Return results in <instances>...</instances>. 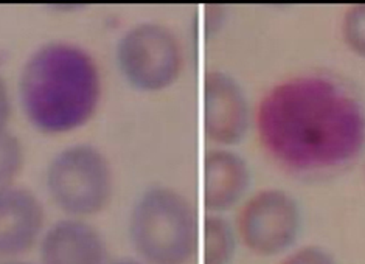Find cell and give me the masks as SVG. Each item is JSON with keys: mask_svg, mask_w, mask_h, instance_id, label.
Listing matches in <instances>:
<instances>
[{"mask_svg": "<svg viewBox=\"0 0 365 264\" xmlns=\"http://www.w3.org/2000/svg\"><path fill=\"white\" fill-rule=\"evenodd\" d=\"M259 146L299 174L342 170L365 149V108L337 79L307 73L274 84L254 111Z\"/></svg>", "mask_w": 365, "mask_h": 264, "instance_id": "obj_1", "label": "cell"}, {"mask_svg": "<svg viewBox=\"0 0 365 264\" xmlns=\"http://www.w3.org/2000/svg\"><path fill=\"white\" fill-rule=\"evenodd\" d=\"M101 100L98 61L72 41L41 44L25 58L17 75V106L30 128L42 136H67L88 126Z\"/></svg>", "mask_w": 365, "mask_h": 264, "instance_id": "obj_2", "label": "cell"}, {"mask_svg": "<svg viewBox=\"0 0 365 264\" xmlns=\"http://www.w3.org/2000/svg\"><path fill=\"white\" fill-rule=\"evenodd\" d=\"M201 218L184 193L154 185L128 216L129 244L145 264H191L197 258Z\"/></svg>", "mask_w": 365, "mask_h": 264, "instance_id": "obj_3", "label": "cell"}, {"mask_svg": "<svg viewBox=\"0 0 365 264\" xmlns=\"http://www.w3.org/2000/svg\"><path fill=\"white\" fill-rule=\"evenodd\" d=\"M47 196L68 218L89 219L103 213L114 196L110 161L92 143H72L50 158L44 174Z\"/></svg>", "mask_w": 365, "mask_h": 264, "instance_id": "obj_4", "label": "cell"}, {"mask_svg": "<svg viewBox=\"0 0 365 264\" xmlns=\"http://www.w3.org/2000/svg\"><path fill=\"white\" fill-rule=\"evenodd\" d=\"M121 78L137 92L158 93L176 84L185 66L178 34L160 22H138L121 34L115 46Z\"/></svg>", "mask_w": 365, "mask_h": 264, "instance_id": "obj_5", "label": "cell"}, {"mask_svg": "<svg viewBox=\"0 0 365 264\" xmlns=\"http://www.w3.org/2000/svg\"><path fill=\"white\" fill-rule=\"evenodd\" d=\"M238 241L257 257H280L294 249L302 232V208L291 193L267 187L252 193L235 218Z\"/></svg>", "mask_w": 365, "mask_h": 264, "instance_id": "obj_6", "label": "cell"}, {"mask_svg": "<svg viewBox=\"0 0 365 264\" xmlns=\"http://www.w3.org/2000/svg\"><path fill=\"white\" fill-rule=\"evenodd\" d=\"M201 118L205 138L216 148H233L247 137L254 112L237 78L220 68L205 72L201 84Z\"/></svg>", "mask_w": 365, "mask_h": 264, "instance_id": "obj_7", "label": "cell"}, {"mask_svg": "<svg viewBox=\"0 0 365 264\" xmlns=\"http://www.w3.org/2000/svg\"><path fill=\"white\" fill-rule=\"evenodd\" d=\"M46 228L47 211L38 193L19 183L0 188V260L27 257Z\"/></svg>", "mask_w": 365, "mask_h": 264, "instance_id": "obj_8", "label": "cell"}, {"mask_svg": "<svg viewBox=\"0 0 365 264\" xmlns=\"http://www.w3.org/2000/svg\"><path fill=\"white\" fill-rule=\"evenodd\" d=\"M39 264H108L106 238L89 219L63 216L47 225L38 244Z\"/></svg>", "mask_w": 365, "mask_h": 264, "instance_id": "obj_9", "label": "cell"}, {"mask_svg": "<svg viewBox=\"0 0 365 264\" xmlns=\"http://www.w3.org/2000/svg\"><path fill=\"white\" fill-rule=\"evenodd\" d=\"M249 163L233 148H212L202 158L201 204L205 213L225 215L247 198Z\"/></svg>", "mask_w": 365, "mask_h": 264, "instance_id": "obj_10", "label": "cell"}, {"mask_svg": "<svg viewBox=\"0 0 365 264\" xmlns=\"http://www.w3.org/2000/svg\"><path fill=\"white\" fill-rule=\"evenodd\" d=\"M238 236L225 215L205 213L201 218L197 257L201 264H232L237 253Z\"/></svg>", "mask_w": 365, "mask_h": 264, "instance_id": "obj_11", "label": "cell"}, {"mask_svg": "<svg viewBox=\"0 0 365 264\" xmlns=\"http://www.w3.org/2000/svg\"><path fill=\"white\" fill-rule=\"evenodd\" d=\"M25 166V148L10 129L0 131V188L17 183Z\"/></svg>", "mask_w": 365, "mask_h": 264, "instance_id": "obj_12", "label": "cell"}, {"mask_svg": "<svg viewBox=\"0 0 365 264\" xmlns=\"http://www.w3.org/2000/svg\"><path fill=\"white\" fill-rule=\"evenodd\" d=\"M341 36L353 55L365 59V4L346 8L341 21Z\"/></svg>", "mask_w": 365, "mask_h": 264, "instance_id": "obj_13", "label": "cell"}, {"mask_svg": "<svg viewBox=\"0 0 365 264\" xmlns=\"http://www.w3.org/2000/svg\"><path fill=\"white\" fill-rule=\"evenodd\" d=\"M278 264H337L334 257L320 245H303L291 249Z\"/></svg>", "mask_w": 365, "mask_h": 264, "instance_id": "obj_14", "label": "cell"}, {"mask_svg": "<svg viewBox=\"0 0 365 264\" xmlns=\"http://www.w3.org/2000/svg\"><path fill=\"white\" fill-rule=\"evenodd\" d=\"M14 96L6 78L0 72V131L8 129L14 113Z\"/></svg>", "mask_w": 365, "mask_h": 264, "instance_id": "obj_15", "label": "cell"}, {"mask_svg": "<svg viewBox=\"0 0 365 264\" xmlns=\"http://www.w3.org/2000/svg\"><path fill=\"white\" fill-rule=\"evenodd\" d=\"M225 21V10L221 5H208L205 6V13L202 17V26L207 38L218 33Z\"/></svg>", "mask_w": 365, "mask_h": 264, "instance_id": "obj_16", "label": "cell"}, {"mask_svg": "<svg viewBox=\"0 0 365 264\" xmlns=\"http://www.w3.org/2000/svg\"><path fill=\"white\" fill-rule=\"evenodd\" d=\"M108 264H145V263L142 260H138L137 257H123L117 260H109Z\"/></svg>", "mask_w": 365, "mask_h": 264, "instance_id": "obj_17", "label": "cell"}, {"mask_svg": "<svg viewBox=\"0 0 365 264\" xmlns=\"http://www.w3.org/2000/svg\"><path fill=\"white\" fill-rule=\"evenodd\" d=\"M0 264H39V263H31L25 258H8V260H0Z\"/></svg>", "mask_w": 365, "mask_h": 264, "instance_id": "obj_18", "label": "cell"}, {"mask_svg": "<svg viewBox=\"0 0 365 264\" xmlns=\"http://www.w3.org/2000/svg\"><path fill=\"white\" fill-rule=\"evenodd\" d=\"M364 178H365V165H364Z\"/></svg>", "mask_w": 365, "mask_h": 264, "instance_id": "obj_19", "label": "cell"}]
</instances>
